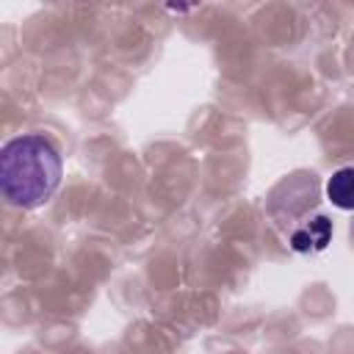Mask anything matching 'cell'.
<instances>
[{
  "label": "cell",
  "instance_id": "cell-1",
  "mask_svg": "<svg viewBox=\"0 0 354 354\" xmlns=\"http://www.w3.org/2000/svg\"><path fill=\"white\" fill-rule=\"evenodd\" d=\"M61 174V152L47 136H17L0 152V191L14 207L30 210L44 205L58 191Z\"/></svg>",
  "mask_w": 354,
  "mask_h": 354
},
{
  "label": "cell",
  "instance_id": "cell-2",
  "mask_svg": "<svg viewBox=\"0 0 354 354\" xmlns=\"http://www.w3.org/2000/svg\"><path fill=\"white\" fill-rule=\"evenodd\" d=\"M332 241V221L326 216H313L290 235V249L299 254H318Z\"/></svg>",
  "mask_w": 354,
  "mask_h": 354
},
{
  "label": "cell",
  "instance_id": "cell-3",
  "mask_svg": "<svg viewBox=\"0 0 354 354\" xmlns=\"http://www.w3.org/2000/svg\"><path fill=\"white\" fill-rule=\"evenodd\" d=\"M326 199L337 210H354V166L332 171V177L326 180Z\"/></svg>",
  "mask_w": 354,
  "mask_h": 354
}]
</instances>
